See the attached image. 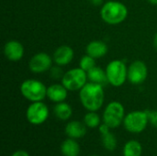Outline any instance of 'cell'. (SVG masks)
<instances>
[{"mask_svg":"<svg viewBox=\"0 0 157 156\" xmlns=\"http://www.w3.org/2000/svg\"><path fill=\"white\" fill-rule=\"evenodd\" d=\"M79 97L85 108L89 111H97L104 103L103 86L91 82L86 83L80 90Z\"/></svg>","mask_w":157,"mask_h":156,"instance_id":"1","label":"cell"},{"mask_svg":"<svg viewBox=\"0 0 157 156\" xmlns=\"http://www.w3.org/2000/svg\"><path fill=\"white\" fill-rule=\"evenodd\" d=\"M101 18L109 25H118L123 22L128 16L127 6L119 1L106 2L100 9Z\"/></svg>","mask_w":157,"mask_h":156,"instance_id":"2","label":"cell"},{"mask_svg":"<svg viewBox=\"0 0 157 156\" xmlns=\"http://www.w3.org/2000/svg\"><path fill=\"white\" fill-rule=\"evenodd\" d=\"M20 91L22 96L31 102L41 101L47 96V87L36 79L25 80L20 86Z\"/></svg>","mask_w":157,"mask_h":156,"instance_id":"3","label":"cell"},{"mask_svg":"<svg viewBox=\"0 0 157 156\" xmlns=\"http://www.w3.org/2000/svg\"><path fill=\"white\" fill-rule=\"evenodd\" d=\"M106 74L109 83L116 87L121 86L128 78V69L121 60L110 62L106 68Z\"/></svg>","mask_w":157,"mask_h":156,"instance_id":"4","label":"cell"},{"mask_svg":"<svg viewBox=\"0 0 157 156\" xmlns=\"http://www.w3.org/2000/svg\"><path fill=\"white\" fill-rule=\"evenodd\" d=\"M86 80L87 73L79 67L67 71L62 77V84L68 91H76L86 86Z\"/></svg>","mask_w":157,"mask_h":156,"instance_id":"5","label":"cell"},{"mask_svg":"<svg viewBox=\"0 0 157 156\" xmlns=\"http://www.w3.org/2000/svg\"><path fill=\"white\" fill-rule=\"evenodd\" d=\"M124 108L118 101L110 102L105 108L103 113V121L110 129L119 127L124 120Z\"/></svg>","mask_w":157,"mask_h":156,"instance_id":"6","label":"cell"},{"mask_svg":"<svg viewBox=\"0 0 157 156\" xmlns=\"http://www.w3.org/2000/svg\"><path fill=\"white\" fill-rule=\"evenodd\" d=\"M149 120L145 111H132L127 114L124 118L123 124L125 129L132 133H140L144 131L147 126Z\"/></svg>","mask_w":157,"mask_h":156,"instance_id":"7","label":"cell"},{"mask_svg":"<svg viewBox=\"0 0 157 156\" xmlns=\"http://www.w3.org/2000/svg\"><path fill=\"white\" fill-rule=\"evenodd\" d=\"M27 120L33 125H40L46 121L49 117L48 107L41 101L32 102L27 108Z\"/></svg>","mask_w":157,"mask_h":156,"instance_id":"8","label":"cell"},{"mask_svg":"<svg viewBox=\"0 0 157 156\" xmlns=\"http://www.w3.org/2000/svg\"><path fill=\"white\" fill-rule=\"evenodd\" d=\"M148 75L146 64L142 61H135L128 68V80L132 85L143 84Z\"/></svg>","mask_w":157,"mask_h":156,"instance_id":"9","label":"cell"},{"mask_svg":"<svg viewBox=\"0 0 157 156\" xmlns=\"http://www.w3.org/2000/svg\"><path fill=\"white\" fill-rule=\"evenodd\" d=\"M52 58L46 52L36 53L29 61V67L32 73L40 74L52 68Z\"/></svg>","mask_w":157,"mask_h":156,"instance_id":"10","label":"cell"},{"mask_svg":"<svg viewBox=\"0 0 157 156\" xmlns=\"http://www.w3.org/2000/svg\"><path fill=\"white\" fill-rule=\"evenodd\" d=\"M4 54L11 62L19 61L24 55V47L17 40H9L5 44Z\"/></svg>","mask_w":157,"mask_h":156,"instance_id":"11","label":"cell"},{"mask_svg":"<svg viewBox=\"0 0 157 156\" xmlns=\"http://www.w3.org/2000/svg\"><path fill=\"white\" fill-rule=\"evenodd\" d=\"M74 58V51L70 46L63 45L57 48L53 53V60L59 66L66 65L72 62Z\"/></svg>","mask_w":157,"mask_h":156,"instance_id":"12","label":"cell"},{"mask_svg":"<svg viewBox=\"0 0 157 156\" xmlns=\"http://www.w3.org/2000/svg\"><path fill=\"white\" fill-rule=\"evenodd\" d=\"M67 91L68 90L63 84H54L47 88V97L50 100L53 102H63V100H65L67 97Z\"/></svg>","mask_w":157,"mask_h":156,"instance_id":"13","label":"cell"},{"mask_svg":"<svg viewBox=\"0 0 157 156\" xmlns=\"http://www.w3.org/2000/svg\"><path fill=\"white\" fill-rule=\"evenodd\" d=\"M65 133L69 138L72 139L83 138L86 133V124H83L78 120L70 121L65 127Z\"/></svg>","mask_w":157,"mask_h":156,"instance_id":"14","label":"cell"},{"mask_svg":"<svg viewBox=\"0 0 157 156\" xmlns=\"http://www.w3.org/2000/svg\"><path fill=\"white\" fill-rule=\"evenodd\" d=\"M108 52V46L101 40H93L86 46V54L97 59L105 56Z\"/></svg>","mask_w":157,"mask_h":156,"instance_id":"15","label":"cell"},{"mask_svg":"<svg viewBox=\"0 0 157 156\" xmlns=\"http://www.w3.org/2000/svg\"><path fill=\"white\" fill-rule=\"evenodd\" d=\"M87 78L90 80L91 83L98 84L102 86L109 83L106 71H103V69L98 66H95L94 68L87 72Z\"/></svg>","mask_w":157,"mask_h":156,"instance_id":"16","label":"cell"},{"mask_svg":"<svg viewBox=\"0 0 157 156\" xmlns=\"http://www.w3.org/2000/svg\"><path fill=\"white\" fill-rule=\"evenodd\" d=\"M61 152L63 156H78L80 154V147L75 139L69 138L63 142L61 145Z\"/></svg>","mask_w":157,"mask_h":156,"instance_id":"17","label":"cell"},{"mask_svg":"<svg viewBox=\"0 0 157 156\" xmlns=\"http://www.w3.org/2000/svg\"><path fill=\"white\" fill-rule=\"evenodd\" d=\"M53 112L58 119L62 120H66L71 118L73 114V109L69 104L64 102H60L55 105L53 108Z\"/></svg>","mask_w":157,"mask_h":156,"instance_id":"18","label":"cell"},{"mask_svg":"<svg viewBox=\"0 0 157 156\" xmlns=\"http://www.w3.org/2000/svg\"><path fill=\"white\" fill-rule=\"evenodd\" d=\"M142 145L139 142L132 140L129 141L123 147V156H141Z\"/></svg>","mask_w":157,"mask_h":156,"instance_id":"19","label":"cell"},{"mask_svg":"<svg viewBox=\"0 0 157 156\" xmlns=\"http://www.w3.org/2000/svg\"><path fill=\"white\" fill-rule=\"evenodd\" d=\"M102 143L104 147L108 150V151H114L117 147V140L114 136L113 133H111L110 131H109L108 133L102 134Z\"/></svg>","mask_w":157,"mask_h":156,"instance_id":"20","label":"cell"},{"mask_svg":"<svg viewBox=\"0 0 157 156\" xmlns=\"http://www.w3.org/2000/svg\"><path fill=\"white\" fill-rule=\"evenodd\" d=\"M84 122L86 126L89 128H97L100 124V118L95 111H90L86 114L84 118Z\"/></svg>","mask_w":157,"mask_h":156,"instance_id":"21","label":"cell"},{"mask_svg":"<svg viewBox=\"0 0 157 156\" xmlns=\"http://www.w3.org/2000/svg\"><path fill=\"white\" fill-rule=\"evenodd\" d=\"M96 66V61L95 58L91 57L90 55L86 54L85 56L82 57V59L80 60L79 63V67L81 69H83L84 71H86V73L88 71H90L92 68H94Z\"/></svg>","mask_w":157,"mask_h":156,"instance_id":"22","label":"cell"},{"mask_svg":"<svg viewBox=\"0 0 157 156\" xmlns=\"http://www.w3.org/2000/svg\"><path fill=\"white\" fill-rule=\"evenodd\" d=\"M149 122L157 129V110H146Z\"/></svg>","mask_w":157,"mask_h":156,"instance_id":"23","label":"cell"},{"mask_svg":"<svg viewBox=\"0 0 157 156\" xmlns=\"http://www.w3.org/2000/svg\"><path fill=\"white\" fill-rule=\"evenodd\" d=\"M64 74H63V71L60 67L55 66V67H52L51 68V76L54 79H58L63 76Z\"/></svg>","mask_w":157,"mask_h":156,"instance_id":"24","label":"cell"},{"mask_svg":"<svg viewBox=\"0 0 157 156\" xmlns=\"http://www.w3.org/2000/svg\"><path fill=\"white\" fill-rule=\"evenodd\" d=\"M11 156H29V154L26 152V151H23V150H18L17 152H15Z\"/></svg>","mask_w":157,"mask_h":156,"instance_id":"25","label":"cell"},{"mask_svg":"<svg viewBox=\"0 0 157 156\" xmlns=\"http://www.w3.org/2000/svg\"><path fill=\"white\" fill-rule=\"evenodd\" d=\"M94 6H99L103 3V0H88Z\"/></svg>","mask_w":157,"mask_h":156,"instance_id":"26","label":"cell"},{"mask_svg":"<svg viewBox=\"0 0 157 156\" xmlns=\"http://www.w3.org/2000/svg\"><path fill=\"white\" fill-rule=\"evenodd\" d=\"M154 45H155V48L157 50V33L155 35V38H154Z\"/></svg>","mask_w":157,"mask_h":156,"instance_id":"27","label":"cell"},{"mask_svg":"<svg viewBox=\"0 0 157 156\" xmlns=\"http://www.w3.org/2000/svg\"><path fill=\"white\" fill-rule=\"evenodd\" d=\"M149 3L153 4V5H157V0H147Z\"/></svg>","mask_w":157,"mask_h":156,"instance_id":"28","label":"cell"},{"mask_svg":"<svg viewBox=\"0 0 157 156\" xmlns=\"http://www.w3.org/2000/svg\"><path fill=\"white\" fill-rule=\"evenodd\" d=\"M92 156H98V155H92Z\"/></svg>","mask_w":157,"mask_h":156,"instance_id":"29","label":"cell"}]
</instances>
